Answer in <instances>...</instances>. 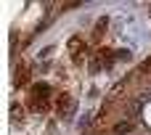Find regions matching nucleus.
Instances as JSON below:
<instances>
[{"instance_id": "f257e3e1", "label": "nucleus", "mask_w": 151, "mask_h": 135, "mask_svg": "<svg viewBox=\"0 0 151 135\" xmlns=\"http://www.w3.org/2000/svg\"><path fill=\"white\" fill-rule=\"evenodd\" d=\"M130 130V122H122V125H117V133H127Z\"/></svg>"}]
</instances>
